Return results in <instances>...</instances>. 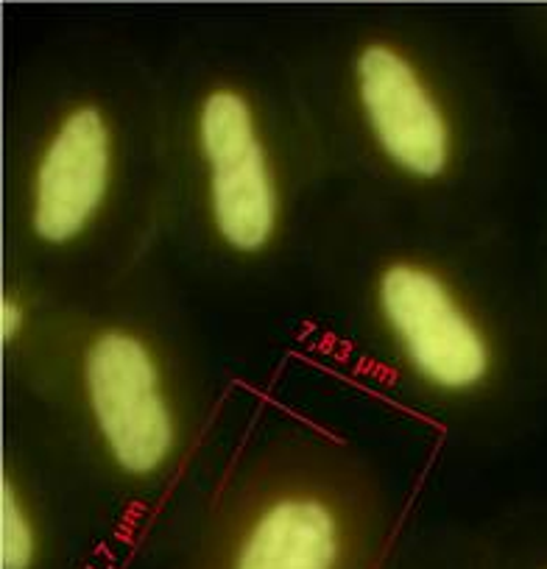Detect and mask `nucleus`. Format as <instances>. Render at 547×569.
Wrapping results in <instances>:
<instances>
[{"instance_id":"nucleus-8","label":"nucleus","mask_w":547,"mask_h":569,"mask_svg":"<svg viewBox=\"0 0 547 569\" xmlns=\"http://www.w3.org/2000/svg\"><path fill=\"white\" fill-rule=\"evenodd\" d=\"M480 530L486 569H547V502L508 508Z\"/></svg>"},{"instance_id":"nucleus-3","label":"nucleus","mask_w":547,"mask_h":569,"mask_svg":"<svg viewBox=\"0 0 547 569\" xmlns=\"http://www.w3.org/2000/svg\"><path fill=\"white\" fill-rule=\"evenodd\" d=\"M325 188L447 227L508 223L514 123L461 23L414 7H336L271 29Z\"/></svg>"},{"instance_id":"nucleus-7","label":"nucleus","mask_w":547,"mask_h":569,"mask_svg":"<svg viewBox=\"0 0 547 569\" xmlns=\"http://www.w3.org/2000/svg\"><path fill=\"white\" fill-rule=\"evenodd\" d=\"M0 569H123L90 475L18 397L0 419Z\"/></svg>"},{"instance_id":"nucleus-1","label":"nucleus","mask_w":547,"mask_h":569,"mask_svg":"<svg viewBox=\"0 0 547 569\" xmlns=\"http://www.w3.org/2000/svg\"><path fill=\"white\" fill-rule=\"evenodd\" d=\"M305 277L349 369L447 441L497 447L547 388V321L508 223L447 227L325 188Z\"/></svg>"},{"instance_id":"nucleus-5","label":"nucleus","mask_w":547,"mask_h":569,"mask_svg":"<svg viewBox=\"0 0 547 569\" xmlns=\"http://www.w3.org/2000/svg\"><path fill=\"white\" fill-rule=\"evenodd\" d=\"M177 266L235 284L302 271L325 171L271 31L201 26L162 53Z\"/></svg>"},{"instance_id":"nucleus-11","label":"nucleus","mask_w":547,"mask_h":569,"mask_svg":"<svg viewBox=\"0 0 547 569\" xmlns=\"http://www.w3.org/2000/svg\"><path fill=\"white\" fill-rule=\"evenodd\" d=\"M536 277V291H539V302H541V313H545L547 321V223H545V238H541V254L539 262L534 268Z\"/></svg>"},{"instance_id":"nucleus-2","label":"nucleus","mask_w":547,"mask_h":569,"mask_svg":"<svg viewBox=\"0 0 547 569\" xmlns=\"http://www.w3.org/2000/svg\"><path fill=\"white\" fill-rule=\"evenodd\" d=\"M0 382L90 475L120 567L199 472L227 397L166 246L79 299L0 273Z\"/></svg>"},{"instance_id":"nucleus-6","label":"nucleus","mask_w":547,"mask_h":569,"mask_svg":"<svg viewBox=\"0 0 547 569\" xmlns=\"http://www.w3.org/2000/svg\"><path fill=\"white\" fill-rule=\"evenodd\" d=\"M399 497L336 427L262 402L218 467L188 483L157 530L162 569H388Z\"/></svg>"},{"instance_id":"nucleus-4","label":"nucleus","mask_w":547,"mask_h":569,"mask_svg":"<svg viewBox=\"0 0 547 569\" xmlns=\"http://www.w3.org/2000/svg\"><path fill=\"white\" fill-rule=\"evenodd\" d=\"M166 210L162 57L109 26L42 40L3 101L0 273L96 293L160 249Z\"/></svg>"},{"instance_id":"nucleus-10","label":"nucleus","mask_w":547,"mask_h":569,"mask_svg":"<svg viewBox=\"0 0 547 569\" xmlns=\"http://www.w3.org/2000/svg\"><path fill=\"white\" fill-rule=\"evenodd\" d=\"M523 34L536 46L541 57H547V3H534L525 12H519Z\"/></svg>"},{"instance_id":"nucleus-9","label":"nucleus","mask_w":547,"mask_h":569,"mask_svg":"<svg viewBox=\"0 0 547 569\" xmlns=\"http://www.w3.org/2000/svg\"><path fill=\"white\" fill-rule=\"evenodd\" d=\"M388 569H486L480 525H439L405 536Z\"/></svg>"}]
</instances>
